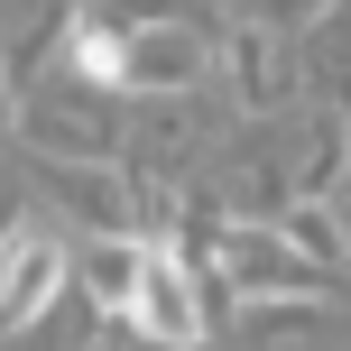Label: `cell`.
Masks as SVG:
<instances>
[{
	"instance_id": "1",
	"label": "cell",
	"mask_w": 351,
	"mask_h": 351,
	"mask_svg": "<svg viewBox=\"0 0 351 351\" xmlns=\"http://www.w3.org/2000/svg\"><path fill=\"white\" fill-rule=\"evenodd\" d=\"M121 139H130L121 93L84 84L65 65L19 84V158H37V167H121Z\"/></svg>"
},
{
	"instance_id": "2",
	"label": "cell",
	"mask_w": 351,
	"mask_h": 351,
	"mask_svg": "<svg viewBox=\"0 0 351 351\" xmlns=\"http://www.w3.org/2000/svg\"><path fill=\"white\" fill-rule=\"evenodd\" d=\"M213 296H204V268L185 259L176 231H139V296H130V324L148 351H204L213 342Z\"/></svg>"
},
{
	"instance_id": "3",
	"label": "cell",
	"mask_w": 351,
	"mask_h": 351,
	"mask_svg": "<svg viewBox=\"0 0 351 351\" xmlns=\"http://www.w3.org/2000/svg\"><path fill=\"white\" fill-rule=\"evenodd\" d=\"M213 56H222V28H204L194 10L148 19V28L121 37V93H139V102H185V93L213 84Z\"/></svg>"
},
{
	"instance_id": "4",
	"label": "cell",
	"mask_w": 351,
	"mask_h": 351,
	"mask_svg": "<svg viewBox=\"0 0 351 351\" xmlns=\"http://www.w3.org/2000/svg\"><path fill=\"white\" fill-rule=\"evenodd\" d=\"M213 84L231 93V121H278V111H296V37L268 28V19H231L222 56H213Z\"/></svg>"
},
{
	"instance_id": "5",
	"label": "cell",
	"mask_w": 351,
	"mask_h": 351,
	"mask_svg": "<svg viewBox=\"0 0 351 351\" xmlns=\"http://www.w3.org/2000/svg\"><path fill=\"white\" fill-rule=\"evenodd\" d=\"M65 278H74V231L56 213H28L0 241V333H28L37 315H56L65 305Z\"/></svg>"
},
{
	"instance_id": "6",
	"label": "cell",
	"mask_w": 351,
	"mask_h": 351,
	"mask_svg": "<svg viewBox=\"0 0 351 351\" xmlns=\"http://www.w3.org/2000/svg\"><path fill=\"white\" fill-rule=\"evenodd\" d=\"M213 268L231 278V296H241V305H268V296H333V268H315L278 222H222Z\"/></svg>"
},
{
	"instance_id": "7",
	"label": "cell",
	"mask_w": 351,
	"mask_h": 351,
	"mask_svg": "<svg viewBox=\"0 0 351 351\" xmlns=\"http://www.w3.org/2000/svg\"><path fill=\"white\" fill-rule=\"evenodd\" d=\"M241 342L250 351H342L351 324L333 296H268V305H241Z\"/></svg>"
},
{
	"instance_id": "8",
	"label": "cell",
	"mask_w": 351,
	"mask_h": 351,
	"mask_svg": "<svg viewBox=\"0 0 351 351\" xmlns=\"http://www.w3.org/2000/svg\"><path fill=\"white\" fill-rule=\"evenodd\" d=\"M296 102L351 121V0H333L315 28H296Z\"/></svg>"
},
{
	"instance_id": "9",
	"label": "cell",
	"mask_w": 351,
	"mask_h": 351,
	"mask_svg": "<svg viewBox=\"0 0 351 351\" xmlns=\"http://www.w3.org/2000/svg\"><path fill=\"white\" fill-rule=\"evenodd\" d=\"M74 287L102 324H130V296H139V231H111V241L74 250Z\"/></svg>"
},
{
	"instance_id": "10",
	"label": "cell",
	"mask_w": 351,
	"mask_h": 351,
	"mask_svg": "<svg viewBox=\"0 0 351 351\" xmlns=\"http://www.w3.org/2000/svg\"><path fill=\"white\" fill-rule=\"evenodd\" d=\"M278 231H287V241H296L315 268H333V278L351 268V222H342V204H315V194H305V204L278 213Z\"/></svg>"
},
{
	"instance_id": "11",
	"label": "cell",
	"mask_w": 351,
	"mask_h": 351,
	"mask_svg": "<svg viewBox=\"0 0 351 351\" xmlns=\"http://www.w3.org/2000/svg\"><path fill=\"white\" fill-rule=\"evenodd\" d=\"M10 139H19V74L0 65V148H10Z\"/></svg>"
},
{
	"instance_id": "12",
	"label": "cell",
	"mask_w": 351,
	"mask_h": 351,
	"mask_svg": "<svg viewBox=\"0 0 351 351\" xmlns=\"http://www.w3.org/2000/svg\"><path fill=\"white\" fill-rule=\"evenodd\" d=\"M74 10H84V0H74Z\"/></svg>"
}]
</instances>
